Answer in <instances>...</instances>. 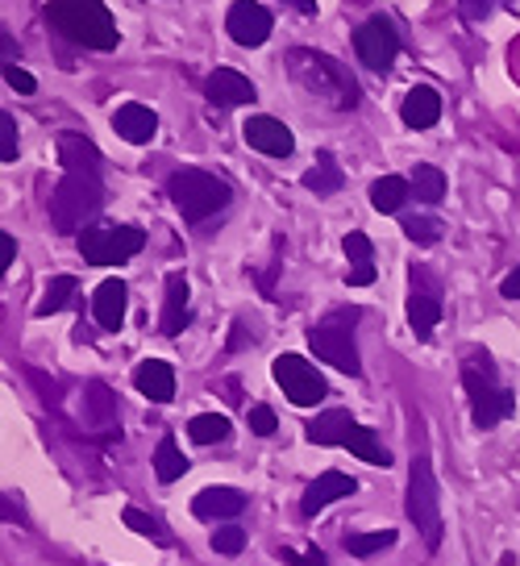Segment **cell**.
I'll list each match as a JSON object with an SVG mask.
<instances>
[{
	"instance_id": "obj_29",
	"label": "cell",
	"mask_w": 520,
	"mask_h": 566,
	"mask_svg": "<svg viewBox=\"0 0 520 566\" xmlns=\"http://www.w3.org/2000/svg\"><path fill=\"white\" fill-rule=\"evenodd\" d=\"M396 538H400L396 529H371V533H346L342 545H346L350 558H375V554H383V550H392Z\"/></svg>"
},
{
	"instance_id": "obj_1",
	"label": "cell",
	"mask_w": 520,
	"mask_h": 566,
	"mask_svg": "<svg viewBox=\"0 0 520 566\" xmlns=\"http://www.w3.org/2000/svg\"><path fill=\"white\" fill-rule=\"evenodd\" d=\"M59 150H63V184L50 196V221L59 234H84L92 230V217L104 205V188H100V150L79 134H59Z\"/></svg>"
},
{
	"instance_id": "obj_37",
	"label": "cell",
	"mask_w": 520,
	"mask_h": 566,
	"mask_svg": "<svg viewBox=\"0 0 520 566\" xmlns=\"http://www.w3.org/2000/svg\"><path fill=\"white\" fill-rule=\"evenodd\" d=\"M0 163H17V121L0 113Z\"/></svg>"
},
{
	"instance_id": "obj_5",
	"label": "cell",
	"mask_w": 520,
	"mask_h": 566,
	"mask_svg": "<svg viewBox=\"0 0 520 566\" xmlns=\"http://www.w3.org/2000/svg\"><path fill=\"white\" fill-rule=\"evenodd\" d=\"M404 517L417 529V538H425V550L437 554L442 538H446V520H442V488H437V471L429 463V454H412L408 467V495H404Z\"/></svg>"
},
{
	"instance_id": "obj_19",
	"label": "cell",
	"mask_w": 520,
	"mask_h": 566,
	"mask_svg": "<svg viewBox=\"0 0 520 566\" xmlns=\"http://www.w3.org/2000/svg\"><path fill=\"white\" fill-rule=\"evenodd\" d=\"M113 130H117L121 142L146 146V142L159 134V113L150 104H121L117 113H113Z\"/></svg>"
},
{
	"instance_id": "obj_32",
	"label": "cell",
	"mask_w": 520,
	"mask_h": 566,
	"mask_svg": "<svg viewBox=\"0 0 520 566\" xmlns=\"http://www.w3.org/2000/svg\"><path fill=\"white\" fill-rule=\"evenodd\" d=\"M121 520H125V529H134V533H143V538H150L154 545H171V533H166L159 520L150 517V513H143V508H125L121 513Z\"/></svg>"
},
{
	"instance_id": "obj_36",
	"label": "cell",
	"mask_w": 520,
	"mask_h": 566,
	"mask_svg": "<svg viewBox=\"0 0 520 566\" xmlns=\"http://www.w3.org/2000/svg\"><path fill=\"white\" fill-rule=\"evenodd\" d=\"M275 558H280V563H287V566H330L325 550H317V545H308L305 554H296V550L280 545V550H275Z\"/></svg>"
},
{
	"instance_id": "obj_31",
	"label": "cell",
	"mask_w": 520,
	"mask_h": 566,
	"mask_svg": "<svg viewBox=\"0 0 520 566\" xmlns=\"http://www.w3.org/2000/svg\"><path fill=\"white\" fill-rule=\"evenodd\" d=\"M75 292H79V280L75 275H54L47 283V292H42V300H38V317H54V312H63V308L75 300Z\"/></svg>"
},
{
	"instance_id": "obj_18",
	"label": "cell",
	"mask_w": 520,
	"mask_h": 566,
	"mask_svg": "<svg viewBox=\"0 0 520 566\" xmlns=\"http://www.w3.org/2000/svg\"><path fill=\"white\" fill-rule=\"evenodd\" d=\"M342 250H346V259H350L346 283H350V287H371V283L379 280V271H375V242L362 234V230H350V234L342 237Z\"/></svg>"
},
{
	"instance_id": "obj_16",
	"label": "cell",
	"mask_w": 520,
	"mask_h": 566,
	"mask_svg": "<svg viewBox=\"0 0 520 566\" xmlns=\"http://www.w3.org/2000/svg\"><path fill=\"white\" fill-rule=\"evenodd\" d=\"M191 325V287H188V275L184 271H171L166 275V296H163V321H159V330L166 337H179V333Z\"/></svg>"
},
{
	"instance_id": "obj_27",
	"label": "cell",
	"mask_w": 520,
	"mask_h": 566,
	"mask_svg": "<svg viewBox=\"0 0 520 566\" xmlns=\"http://www.w3.org/2000/svg\"><path fill=\"white\" fill-rule=\"evenodd\" d=\"M191 471V463L184 458V450L179 442L166 433L159 438V446H154V475H159V483H175V479H184Z\"/></svg>"
},
{
	"instance_id": "obj_42",
	"label": "cell",
	"mask_w": 520,
	"mask_h": 566,
	"mask_svg": "<svg viewBox=\"0 0 520 566\" xmlns=\"http://www.w3.org/2000/svg\"><path fill=\"white\" fill-rule=\"evenodd\" d=\"M287 4H296L305 17H312V13H317V0H287Z\"/></svg>"
},
{
	"instance_id": "obj_7",
	"label": "cell",
	"mask_w": 520,
	"mask_h": 566,
	"mask_svg": "<svg viewBox=\"0 0 520 566\" xmlns=\"http://www.w3.org/2000/svg\"><path fill=\"white\" fill-rule=\"evenodd\" d=\"M358 317H362V308H333L325 321H317L312 330H308V350L317 354L321 362H330L337 367L342 376L358 379L362 376V358H358V346H355V325Z\"/></svg>"
},
{
	"instance_id": "obj_38",
	"label": "cell",
	"mask_w": 520,
	"mask_h": 566,
	"mask_svg": "<svg viewBox=\"0 0 520 566\" xmlns=\"http://www.w3.org/2000/svg\"><path fill=\"white\" fill-rule=\"evenodd\" d=\"M4 84H9L13 93H22V96H34V93H38V79H34L29 71L17 67V63H4Z\"/></svg>"
},
{
	"instance_id": "obj_35",
	"label": "cell",
	"mask_w": 520,
	"mask_h": 566,
	"mask_svg": "<svg viewBox=\"0 0 520 566\" xmlns=\"http://www.w3.org/2000/svg\"><path fill=\"white\" fill-rule=\"evenodd\" d=\"M246 421H250V433H255V438H275V429H280V417H275L271 404H250Z\"/></svg>"
},
{
	"instance_id": "obj_41",
	"label": "cell",
	"mask_w": 520,
	"mask_h": 566,
	"mask_svg": "<svg viewBox=\"0 0 520 566\" xmlns=\"http://www.w3.org/2000/svg\"><path fill=\"white\" fill-rule=\"evenodd\" d=\"M0 250H4V259H0V271H9L13 259H17V237L13 234H0Z\"/></svg>"
},
{
	"instance_id": "obj_39",
	"label": "cell",
	"mask_w": 520,
	"mask_h": 566,
	"mask_svg": "<svg viewBox=\"0 0 520 566\" xmlns=\"http://www.w3.org/2000/svg\"><path fill=\"white\" fill-rule=\"evenodd\" d=\"M458 9H462L467 22H487V13L496 9V0H458Z\"/></svg>"
},
{
	"instance_id": "obj_3",
	"label": "cell",
	"mask_w": 520,
	"mask_h": 566,
	"mask_svg": "<svg viewBox=\"0 0 520 566\" xmlns=\"http://www.w3.org/2000/svg\"><path fill=\"white\" fill-rule=\"evenodd\" d=\"M42 22H47L59 38H67L72 47H84V50L121 47V29L104 0H47V4H42Z\"/></svg>"
},
{
	"instance_id": "obj_33",
	"label": "cell",
	"mask_w": 520,
	"mask_h": 566,
	"mask_svg": "<svg viewBox=\"0 0 520 566\" xmlns=\"http://www.w3.org/2000/svg\"><path fill=\"white\" fill-rule=\"evenodd\" d=\"M400 225L417 246H433V242H442V234H446V225L437 217H404Z\"/></svg>"
},
{
	"instance_id": "obj_22",
	"label": "cell",
	"mask_w": 520,
	"mask_h": 566,
	"mask_svg": "<svg viewBox=\"0 0 520 566\" xmlns=\"http://www.w3.org/2000/svg\"><path fill=\"white\" fill-rule=\"evenodd\" d=\"M350 408H325V413H317L312 421L305 424V438L312 446H342V438L350 433Z\"/></svg>"
},
{
	"instance_id": "obj_15",
	"label": "cell",
	"mask_w": 520,
	"mask_h": 566,
	"mask_svg": "<svg viewBox=\"0 0 520 566\" xmlns=\"http://www.w3.org/2000/svg\"><path fill=\"white\" fill-rule=\"evenodd\" d=\"M246 504H250V495L246 492H237V488H205V492H196L191 495V517L196 520H230L242 517L246 513Z\"/></svg>"
},
{
	"instance_id": "obj_25",
	"label": "cell",
	"mask_w": 520,
	"mask_h": 566,
	"mask_svg": "<svg viewBox=\"0 0 520 566\" xmlns=\"http://www.w3.org/2000/svg\"><path fill=\"white\" fill-rule=\"evenodd\" d=\"M300 184H305L312 196H333V192H342L346 175H342V167L333 159V150H317V163L308 167Z\"/></svg>"
},
{
	"instance_id": "obj_23",
	"label": "cell",
	"mask_w": 520,
	"mask_h": 566,
	"mask_svg": "<svg viewBox=\"0 0 520 566\" xmlns=\"http://www.w3.org/2000/svg\"><path fill=\"white\" fill-rule=\"evenodd\" d=\"M342 450H350L355 458L362 463H371V467H392V450L379 442L375 429H367V424H350V433L342 438Z\"/></svg>"
},
{
	"instance_id": "obj_14",
	"label": "cell",
	"mask_w": 520,
	"mask_h": 566,
	"mask_svg": "<svg viewBox=\"0 0 520 566\" xmlns=\"http://www.w3.org/2000/svg\"><path fill=\"white\" fill-rule=\"evenodd\" d=\"M205 96L213 100L216 109H237V104H255L259 100V88L250 75H242L234 67H216L209 79H205Z\"/></svg>"
},
{
	"instance_id": "obj_4",
	"label": "cell",
	"mask_w": 520,
	"mask_h": 566,
	"mask_svg": "<svg viewBox=\"0 0 520 566\" xmlns=\"http://www.w3.org/2000/svg\"><path fill=\"white\" fill-rule=\"evenodd\" d=\"M462 387L471 396L474 429H496L517 413V392L499 383V371L487 350H471L462 358Z\"/></svg>"
},
{
	"instance_id": "obj_9",
	"label": "cell",
	"mask_w": 520,
	"mask_h": 566,
	"mask_svg": "<svg viewBox=\"0 0 520 566\" xmlns=\"http://www.w3.org/2000/svg\"><path fill=\"white\" fill-rule=\"evenodd\" d=\"M271 376H275V383L284 387V396L296 404V408H312V404H321L330 396L325 376L308 362L305 354H280V358L271 362Z\"/></svg>"
},
{
	"instance_id": "obj_20",
	"label": "cell",
	"mask_w": 520,
	"mask_h": 566,
	"mask_svg": "<svg viewBox=\"0 0 520 566\" xmlns=\"http://www.w3.org/2000/svg\"><path fill=\"white\" fill-rule=\"evenodd\" d=\"M134 387H138L150 404H171L175 401V371H171V362H163V358H146V362H138Z\"/></svg>"
},
{
	"instance_id": "obj_26",
	"label": "cell",
	"mask_w": 520,
	"mask_h": 566,
	"mask_svg": "<svg viewBox=\"0 0 520 566\" xmlns=\"http://www.w3.org/2000/svg\"><path fill=\"white\" fill-rule=\"evenodd\" d=\"M412 196V180L404 175H379L371 184V209L375 212H400Z\"/></svg>"
},
{
	"instance_id": "obj_30",
	"label": "cell",
	"mask_w": 520,
	"mask_h": 566,
	"mask_svg": "<svg viewBox=\"0 0 520 566\" xmlns=\"http://www.w3.org/2000/svg\"><path fill=\"white\" fill-rule=\"evenodd\" d=\"M408 180H412V192H417V200H425V205H442V200H446V175H442V167L417 163Z\"/></svg>"
},
{
	"instance_id": "obj_24",
	"label": "cell",
	"mask_w": 520,
	"mask_h": 566,
	"mask_svg": "<svg viewBox=\"0 0 520 566\" xmlns=\"http://www.w3.org/2000/svg\"><path fill=\"white\" fill-rule=\"evenodd\" d=\"M437 321H442V296L437 292H412L408 296V325H412V333L421 342H429L433 330H437Z\"/></svg>"
},
{
	"instance_id": "obj_21",
	"label": "cell",
	"mask_w": 520,
	"mask_h": 566,
	"mask_svg": "<svg viewBox=\"0 0 520 566\" xmlns=\"http://www.w3.org/2000/svg\"><path fill=\"white\" fill-rule=\"evenodd\" d=\"M400 121L408 130H433L442 121V96L433 93V88H425V84H417L400 100Z\"/></svg>"
},
{
	"instance_id": "obj_12",
	"label": "cell",
	"mask_w": 520,
	"mask_h": 566,
	"mask_svg": "<svg viewBox=\"0 0 520 566\" xmlns=\"http://www.w3.org/2000/svg\"><path fill=\"white\" fill-rule=\"evenodd\" d=\"M242 138H246L250 150H259L267 159H292L296 155L292 130L280 118H271V113H255V118L242 125Z\"/></svg>"
},
{
	"instance_id": "obj_40",
	"label": "cell",
	"mask_w": 520,
	"mask_h": 566,
	"mask_svg": "<svg viewBox=\"0 0 520 566\" xmlns=\"http://www.w3.org/2000/svg\"><path fill=\"white\" fill-rule=\"evenodd\" d=\"M499 296H504V300H520V267H512V271L504 275V283H499Z\"/></svg>"
},
{
	"instance_id": "obj_6",
	"label": "cell",
	"mask_w": 520,
	"mask_h": 566,
	"mask_svg": "<svg viewBox=\"0 0 520 566\" xmlns=\"http://www.w3.org/2000/svg\"><path fill=\"white\" fill-rule=\"evenodd\" d=\"M166 196H171V205L179 209V217L188 225H200V221L230 209L234 188H230V180H221V175L205 171V167H179L166 180Z\"/></svg>"
},
{
	"instance_id": "obj_13",
	"label": "cell",
	"mask_w": 520,
	"mask_h": 566,
	"mask_svg": "<svg viewBox=\"0 0 520 566\" xmlns=\"http://www.w3.org/2000/svg\"><path fill=\"white\" fill-rule=\"evenodd\" d=\"M358 492V479L346 471H321L312 483L305 488L300 495V517H317V513H325L333 500H342V495H355Z\"/></svg>"
},
{
	"instance_id": "obj_2",
	"label": "cell",
	"mask_w": 520,
	"mask_h": 566,
	"mask_svg": "<svg viewBox=\"0 0 520 566\" xmlns=\"http://www.w3.org/2000/svg\"><path fill=\"white\" fill-rule=\"evenodd\" d=\"M284 71L287 79L300 88L305 100H317L333 113H350L362 100V88H358L355 71L346 67L342 59H333L325 50L312 47H292L284 54Z\"/></svg>"
},
{
	"instance_id": "obj_11",
	"label": "cell",
	"mask_w": 520,
	"mask_h": 566,
	"mask_svg": "<svg viewBox=\"0 0 520 566\" xmlns=\"http://www.w3.org/2000/svg\"><path fill=\"white\" fill-rule=\"evenodd\" d=\"M271 29H275V17H271V9L259 4V0H234L230 9H225V34L234 38L237 47H262L267 38H271Z\"/></svg>"
},
{
	"instance_id": "obj_8",
	"label": "cell",
	"mask_w": 520,
	"mask_h": 566,
	"mask_svg": "<svg viewBox=\"0 0 520 566\" xmlns=\"http://www.w3.org/2000/svg\"><path fill=\"white\" fill-rule=\"evenodd\" d=\"M75 246L88 267H121L146 250V230L143 225H92L75 237Z\"/></svg>"
},
{
	"instance_id": "obj_28",
	"label": "cell",
	"mask_w": 520,
	"mask_h": 566,
	"mask_svg": "<svg viewBox=\"0 0 520 566\" xmlns=\"http://www.w3.org/2000/svg\"><path fill=\"white\" fill-rule=\"evenodd\" d=\"M234 433V421L225 417V413H196L188 421V438L196 446H216V442H225Z\"/></svg>"
},
{
	"instance_id": "obj_17",
	"label": "cell",
	"mask_w": 520,
	"mask_h": 566,
	"mask_svg": "<svg viewBox=\"0 0 520 566\" xmlns=\"http://www.w3.org/2000/svg\"><path fill=\"white\" fill-rule=\"evenodd\" d=\"M125 308H129V283L104 280L92 292V317L104 333H117L125 325Z\"/></svg>"
},
{
	"instance_id": "obj_34",
	"label": "cell",
	"mask_w": 520,
	"mask_h": 566,
	"mask_svg": "<svg viewBox=\"0 0 520 566\" xmlns=\"http://www.w3.org/2000/svg\"><path fill=\"white\" fill-rule=\"evenodd\" d=\"M246 538H250V533H246L242 525H216V533L209 542H213V550L221 558H237V554L246 550Z\"/></svg>"
},
{
	"instance_id": "obj_10",
	"label": "cell",
	"mask_w": 520,
	"mask_h": 566,
	"mask_svg": "<svg viewBox=\"0 0 520 566\" xmlns=\"http://www.w3.org/2000/svg\"><path fill=\"white\" fill-rule=\"evenodd\" d=\"M355 54L358 63L375 75H387L396 54H400V29L387 13H375L355 29Z\"/></svg>"
}]
</instances>
